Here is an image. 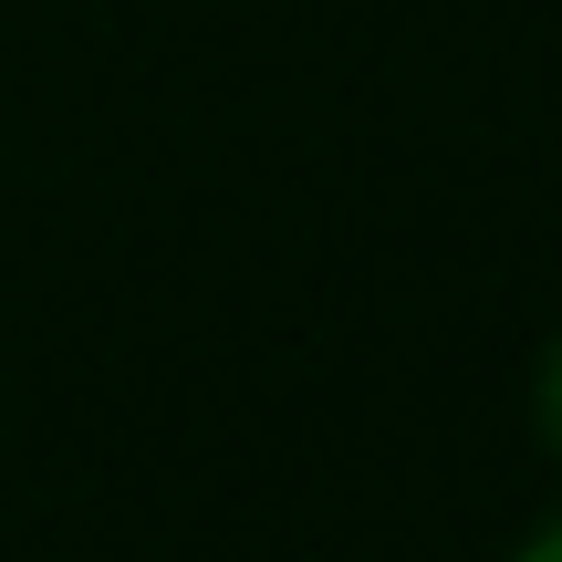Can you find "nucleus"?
Returning a JSON list of instances; mask_svg holds the SVG:
<instances>
[{"instance_id":"f257e3e1","label":"nucleus","mask_w":562,"mask_h":562,"mask_svg":"<svg viewBox=\"0 0 562 562\" xmlns=\"http://www.w3.org/2000/svg\"><path fill=\"white\" fill-rule=\"evenodd\" d=\"M531 427H542V448L562 459V344L542 355V375H531Z\"/></svg>"},{"instance_id":"f03ea898","label":"nucleus","mask_w":562,"mask_h":562,"mask_svg":"<svg viewBox=\"0 0 562 562\" xmlns=\"http://www.w3.org/2000/svg\"><path fill=\"white\" fill-rule=\"evenodd\" d=\"M510 562H562V510H552V521H542V531H531V542H521V552H510Z\"/></svg>"}]
</instances>
